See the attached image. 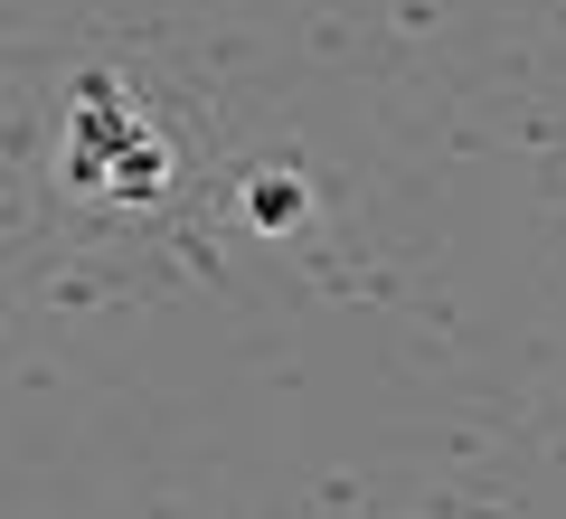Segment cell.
<instances>
[{
	"label": "cell",
	"mask_w": 566,
	"mask_h": 519,
	"mask_svg": "<svg viewBox=\"0 0 566 519\" xmlns=\"http://www.w3.org/2000/svg\"><path fill=\"white\" fill-rule=\"evenodd\" d=\"M303 218H312V189L293 180V170H255V180H245V227H255V237H293Z\"/></svg>",
	"instance_id": "2"
},
{
	"label": "cell",
	"mask_w": 566,
	"mask_h": 519,
	"mask_svg": "<svg viewBox=\"0 0 566 519\" xmlns=\"http://www.w3.org/2000/svg\"><path fill=\"white\" fill-rule=\"evenodd\" d=\"M66 180H76L85 199H142V208L170 189L161 123L142 114V104L123 95V76H104V66H85L76 104H66Z\"/></svg>",
	"instance_id": "1"
}]
</instances>
